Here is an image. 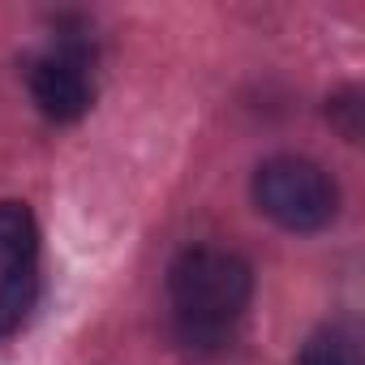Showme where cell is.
I'll list each match as a JSON object with an SVG mask.
<instances>
[{
	"label": "cell",
	"instance_id": "obj_1",
	"mask_svg": "<svg viewBox=\"0 0 365 365\" xmlns=\"http://www.w3.org/2000/svg\"><path fill=\"white\" fill-rule=\"evenodd\" d=\"M250 292H254L250 262L232 250H220V245H194L168 271L172 314H176V327L190 344L224 339L241 322Z\"/></svg>",
	"mask_w": 365,
	"mask_h": 365
},
{
	"label": "cell",
	"instance_id": "obj_2",
	"mask_svg": "<svg viewBox=\"0 0 365 365\" xmlns=\"http://www.w3.org/2000/svg\"><path fill=\"white\" fill-rule=\"evenodd\" d=\"M254 202L288 232H318L339 211L335 180L301 155H275L254 172Z\"/></svg>",
	"mask_w": 365,
	"mask_h": 365
},
{
	"label": "cell",
	"instance_id": "obj_3",
	"mask_svg": "<svg viewBox=\"0 0 365 365\" xmlns=\"http://www.w3.org/2000/svg\"><path fill=\"white\" fill-rule=\"evenodd\" d=\"M26 86H31V99L39 103V112L48 120H78V116H86V108L95 103L86 48L61 39L56 48L39 52L26 65Z\"/></svg>",
	"mask_w": 365,
	"mask_h": 365
},
{
	"label": "cell",
	"instance_id": "obj_4",
	"mask_svg": "<svg viewBox=\"0 0 365 365\" xmlns=\"http://www.w3.org/2000/svg\"><path fill=\"white\" fill-rule=\"evenodd\" d=\"M35 305H39V262L0 271V344L26 327Z\"/></svg>",
	"mask_w": 365,
	"mask_h": 365
},
{
	"label": "cell",
	"instance_id": "obj_5",
	"mask_svg": "<svg viewBox=\"0 0 365 365\" xmlns=\"http://www.w3.org/2000/svg\"><path fill=\"white\" fill-rule=\"evenodd\" d=\"M39 262V224L26 202H0V271Z\"/></svg>",
	"mask_w": 365,
	"mask_h": 365
},
{
	"label": "cell",
	"instance_id": "obj_6",
	"mask_svg": "<svg viewBox=\"0 0 365 365\" xmlns=\"http://www.w3.org/2000/svg\"><path fill=\"white\" fill-rule=\"evenodd\" d=\"M301 365H361V352L344 327H322L301 348Z\"/></svg>",
	"mask_w": 365,
	"mask_h": 365
},
{
	"label": "cell",
	"instance_id": "obj_7",
	"mask_svg": "<svg viewBox=\"0 0 365 365\" xmlns=\"http://www.w3.org/2000/svg\"><path fill=\"white\" fill-rule=\"evenodd\" d=\"M327 112L335 116V125L344 129V138H348V142H356V138H361V95H356V91L335 95Z\"/></svg>",
	"mask_w": 365,
	"mask_h": 365
}]
</instances>
